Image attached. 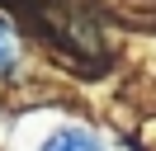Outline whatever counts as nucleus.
Listing matches in <instances>:
<instances>
[{"label": "nucleus", "mask_w": 156, "mask_h": 151, "mask_svg": "<svg viewBox=\"0 0 156 151\" xmlns=\"http://www.w3.org/2000/svg\"><path fill=\"white\" fill-rule=\"evenodd\" d=\"M43 151H104V146H99V137H90L85 128H62V132H52V137L43 142Z\"/></svg>", "instance_id": "nucleus-1"}, {"label": "nucleus", "mask_w": 156, "mask_h": 151, "mask_svg": "<svg viewBox=\"0 0 156 151\" xmlns=\"http://www.w3.org/2000/svg\"><path fill=\"white\" fill-rule=\"evenodd\" d=\"M14 66H19V38H14L10 19L0 14V80H5V76H14Z\"/></svg>", "instance_id": "nucleus-2"}]
</instances>
